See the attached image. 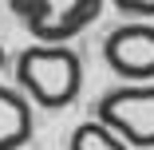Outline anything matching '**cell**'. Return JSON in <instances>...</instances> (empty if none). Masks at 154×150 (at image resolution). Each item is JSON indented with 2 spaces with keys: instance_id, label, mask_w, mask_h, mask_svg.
I'll return each instance as SVG.
<instances>
[{
  "instance_id": "obj_1",
  "label": "cell",
  "mask_w": 154,
  "mask_h": 150,
  "mask_svg": "<svg viewBox=\"0 0 154 150\" xmlns=\"http://www.w3.org/2000/svg\"><path fill=\"white\" fill-rule=\"evenodd\" d=\"M16 87L44 111H63L79 99L83 59L67 44H32L16 55Z\"/></svg>"
},
{
  "instance_id": "obj_2",
  "label": "cell",
  "mask_w": 154,
  "mask_h": 150,
  "mask_svg": "<svg viewBox=\"0 0 154 150\" xmlns=\"http://www.w3.org/2000/svg\"><path fill=\"white\" fill-rule=\"evenodd\" d=\"M8 8L36 36V44H67L99 20L103 0H8Z\"/></svg>"
},
{
  "instance_id": "obj_3",
  "label": "cell",
  "mask_w": 154,
  "mask_h": 150,
  "mask_svg": "<svg viewBox=\"0 0 154 150\" xmlns=\"http://www.w3.org/2000/svg\"><path fill=\"white\" fill-rule=\"evenodd\" d=\"M95 118L107 123L127 146L150 150L154 146V87H115L95 103Z\"/></svg>"
},
{
  "instance_id": "obj_4",
  "label": "cell",
  "mask_w": 154,
  "mask_h": 150,
  "mask_svg": "<svg viewBox=\"0 0 154 150\" xmlns=\"http://www.w3.org/2000/svg\"><path fill=\"white\" fill-rule=\"evenodd\" d=\"M103 59L127 83L154 79V24H119L103 40Z\"/></svg>"
},
{
  "instance_id": "obj_5",
  "label": "cell",
  "mask_w": 154,
  "mask_h": 150,
  "mask_svg": "<svg viewBox=\"0 0 154 150\" xmlns=\"http://www.w3.org/2000/svg\"><path fill=\"white\" fill-rule=\"evenodd\" d=\"M32 130H36L32 99L0 83V150H24L32 142Z\"/></svg>"
},
{
  "instance_id": "obj_6",
  "label": "cell",
  "mask_w": 154,
  "mask_h": 150,
  "mask_svg": "<svg viewBox=\"0 0 154 150\" xmlns=\"http://www.w3.org/2000/svg\"><path fill=\"white\" fill-rule=\"evenodd\" d=\"M67 150H131L127 142H122L107 123H99V118H87V123H79L67 138Z\"/></svg>"
},
{
  "instance_id": "obj_7",
  "label": "cell",
  "mask_w": 154,
  "mask_h": 150,
  "mask_svg": "<svg viewBox=\"0 0 154 150\" xmlns=\"http://www.w3.org/2000/svg\"><path fill=\"white\" fill-rule=\"evenodd\" d=\"M115 8L122 16H134V20H150L154 16V0H115Z\"/></svg>"
},
{
  "instance_id": "obj_8",
  "label": "cell",
  "mask_w": 154,
  "mask_h": 150,
  "mask_svg": "<svg viewBox=\"0 0 154 150\" xmlns=\"http://www.w3.org/2000/svg\"><path fill=\"white\" fill-rule=\"evenodd\" d=\"M4 59H8V55H4V47H0V67H4Z\"/></svg>"
}]
</instances>
